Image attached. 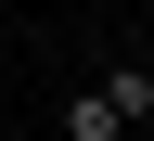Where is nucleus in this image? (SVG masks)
Returning a JSON list of instances; mask_svg holds the SVG:
<instances>
[{"mask_svg": "<svg viewBox=\"0 0 154 141\" xmlns=\"http://www.w3.org/2000/svg\"><path fill=\"white\" fill-rule=\"evenodd\" d=\"M64 141H128V115L103 103V77H90V90H77V103H64Z\"/></svg>", "mask_w": 154, "mask_h": 141, "instance_id": "1", "label": "nucleus"}, {"mask_svg": "<svg viewBox=\"0 0 154 141\" xmlns=\"http://www.w3.org/2000/svg\"><path fill=\"white\" fill-rule=\"evenodd\" d=\"M103 103L128 115V128H141V115H154V64H103Z\"/></svg>", "mask_w": 154, "mask_h": 141, "instance_id": "2", "label": "nucleus"}]
</instances>
